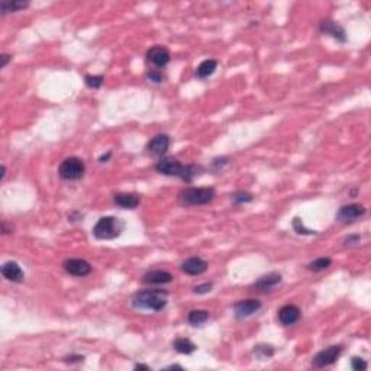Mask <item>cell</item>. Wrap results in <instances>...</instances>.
Returning a JSON list of instances; mask_svg holds the SVG:
<instances>
[{
  "label": "cell",
  "instance_id": "6da1fadb",
  "mask_svg": "<svg viewBox=\"0 0 371 371\" xmlns=\"http://www.w3.org/2000/svg\"><path fill=\"white\" fill-rule=\"evenodd\" d=\"M168 293L165 290L154 289V290H142L134 295L132 306L137 309H147L152 312H161L167 306Z\"/></svg>",
  "mask_w": 371,
  "mask_h": 371
},
{
  "label": "cell",
  "instance_id": "7a4b0ae2",
  "mask_svg": "<svg viewBox=\"0 0 371 371\" xmlns=\"http://www.w3.org/2000/svg\"><path fill=\"white\" fill-rule=\"evenodd\" d=\"M216 196L213 187H187L180 191L179 203L182 206H200L208 205Z\"/></svg>",
  "mask_w": 371,
  "mask_h": 371
},
{
  "label": "cell",
  "instance_id": "3957f363",
  "mask_svg": "<svg viewBox=\"0 0 371 371\" xmlns=\"http://www.w3.org/2000/svg\"><path fill=\"white\" fill-rule=\"evenodd\" d=\"M125 229L123 221L117 219L115 216H105L97 221V223L93 228V235L97 239L108 241V239H115Z\"/></svg>",
  "mask_w": 371,
  "mask_h": 371
},
{
  "label": "cell",
  "instance_id": "277c9868",
  "mask_svg": "<svg viewBox=\"0 0 371 371\" xmlns=\"http://www.w3.org/2000/svg\"><path fill=\"white\" fill-rule=\"evenodd\" d=\"M84 173H86V165H84V161L78 157H69L58 167L60 177L69 182L80 180L84 176Z\"/></svg>",
  "mask_w": 371,
  "mask_h": 371
},
{
  "label": "cell",
  "instance_id": "5b68a950",
  "mask_svg": "<svg viewBox=\"0 0 371 371\" xmlns=\"http://www.w3.org/2000/svg\"><path fill=\"white\" fill-rule=\"evenodd\" d=\"M155 170L160 174H164V176L180 177L182 180H185L187 165H183L182 162L179 161L177 158H174V157H164V158H161L160 161L157 162Z\"/></svg>",
  "mask_w": 371,
  "mask_h": 371
},
{
  "label": "cell",
  "instance_id": "8992f818",
  "mask_svg": "<svg viewBox=\"0 0 371 371\" xmlns=\"http://www.w3.org/2000/svg\"><path fill=\"white\" fill-rule=\"evenodd\" d=\"M342 352V347L341 345H331V347L325 348L322 351H319L315 358H313V366L318 367V369H322V367H328L331 364H334L339 355Z\"/></svg>",
  "mask_w": 371,
  "mask_h": 371
},
{
  "label": "cell",
  "instance_id": "52a82bcc",
  "mask_svg": "<svg viewBox=\"0 0 371 371\" xmlns=\"http://www.w3.org/2000/svg\"><path fill=\"white\" fill-rule=\"evenodd\" d=\"M64 270L74 277H86L92 273V265L81 258H69L63 264Z\"/></svg>",
  "mask_w": 371,
  "mask_h": 371
},
{
  "label": "cell",
  "instance_id": "ba28073f",
  "mask_svg": "<svg viewBox=\"0 0 371 371\" xmlns=\"http://www.w3.org/2000/svg\"><path fill=\"white\" fill-rule=\"evenodd\" d=\"M364 215H366V208L363 205L351 203V205H345V206L339 209V212L336 215V219L341 223H351V222L360 219Z\"/></svg>",
  "mask_w": 371,
  "mask_h": 371
},
{
  "label": "cell",
  "instance_id": "9c48e42d",
  "mask_svg": "<svg viewBox=\"0 0 371 371\" xmlns=\"http://www.w3.org/2000/svg\"><path fill=\"white\" fill-rule=\"evenodd\" d=\"M261 309V301L257 299H247V300H239L233 304V312L235 316L239 319L253 316L254 313H257Z\"/></svg>",
  "mask_w": 371,
  "mask_h": 371
},
{
  "label": "cell",
  "instance_id": "30bf717a",
  "mask_svg": "<svg viewBox=\"0 0 371 371\" xmlns=\"http://www.w3.org/2000/svg\"><path fill=\"white\" fill-rule=\"evenodd\" d=\"M147 60L148 63H151L152 66L158 67V69H162L165 67L170 60H171V55H170V51L165 48V46L157 45L152 46L148 52H147Z\"/></svg>",
  "mask_w": 371,
  "mask_h": 371
},
{
  "label": "cell",
  "instance_id": "8fae6325",
  "mask_svg": "<svg viewBox=\"0 0 371 371\" xmlns=\"http://www.w3.org/2000/svg\"><path fill=\"white\" fill-rule=\"evenodd\" d=\"M182 270L188 276H200L208 270V262L200 257H190L182 262Z\"/></svg>",
  "mask_w": 371,
  "mask_h": 371
},
{
  "label": "cell",
  "instance_id": "7c38bea8",
  "mask_svg": "<svg viewBox=\"0 0 371 371\" xmlns=\"http://www.w3.org/2000/svg\"><path fill=\"white\" fill-rule=\"evenodd\" d=\"M301 312L300 309L295 304H286L278 310V322L283 326H290L295 325L300 319Z\"/></svg>",
  "mask_w": 371,
  "mask_h": 371
},
{
  "label": "cell",
  "instance_id": "4fadbf2b",
  "mask_svg": "<svg viewBox=\"0 0 371 371\" xmlns=\"http://www.w3.org/2000/svg\"><path fill=\"white\" fill-rule=\"evenodd\" d=\"M319 29H321V32H324L326 35H331L332 38L338 39L339 42H345V41H347L345 29H344L339 23L326 19V21H322V22H321Z\"/></svg>",
  "mask_w": 371,
  "mask_h": 371
},
{
  "label": "cell",
  "instance_id": "5bb4252c",
  "mask_svg": "<svg viewBox=\"0 0 371 371\" xmlns=\"http://www.w3.org/2000/svg\"><path fill=\"white\" fill-rule=\"evenodd\" d=\"M170 148V137L165 134H158L147 145V149L152 154V155H164Z\"/></svg>",
  "mask_w": 371,
  "mask_h": 371
},
{
  "label": "cell",
  "instance_id": "9a60e30c",
  "mask_svg": "<svg viewBox=\"0 0 371 371\" xmlns=\"http://www.w3.org/2000/svg\"><path fill=\"white\" fill-rule=\"evenodd\" d=\"M280 283H281V276L278 273H270L267 276L258 278L254 283V289L261 293H267V292L274 290Z\"/></svg>",
  "mask_w": 371,
  "mask_h": 371
},
{
  "label": "cell",
  "instance_id": "2e32d148",
  "mask_svg": "<svg viewBox=\"0 0 371 371\" xmlns=\"http://www.w3.org/2000/svg\"><path fill=\"white\" fill-rule=\"evenodd\" d=\"M1 274L3 277L12 283H22L25 274H23L22 268L18 262L15 261H7L1 265Z\"/></svg>",
  "mask_w": 371,
  "mask_h": 371
},
{
  "label": "cell",
  "instance_id": "e0dca14e",
  "mask_svg": "<svg viewBox=\"0 0 371 371\" xmlns=\"http://www.w3.org/2000/svg\"><path fill=\"white\" fill-rule=\"evenodd\" d=\"M173 281V276L168 271L164 270H152L144 274L142 283L144 284H154V286H160V284H167Z\"/></svg>",
  "mask_w": 371,
  "mask_h": 371
},
{
  "label": "cell",
  "instance_id": "ac0fdd59",
  "mask_svg": "<svg viewBox=\"0 0 371 371\" xmlns=\"http://www.w3.org/2000/svg\"><path fill=\"white\" fill-rule=\"evenodd\" d=\"M113 200L119 208L123 209H137L141 203L139 196L135 193H117Z\"/></svg>",
  "mask_w": 371,
  "mask_h": 371
},
{
  "label": "cell",
  "instance_id": "d6986e66",
  "mask_svg": "<svg viewBox=\"0 0 371 371\" xmlns=\"http://www.w3.org/2000/svg\"><path fill=\"white\" fill-rule=\"evenodd\" d=\"M29 6V1H23V0H1L0 1V12L1 15L10 13V12H18L22 10L25 7Z\"/></svg>",
  "mask_w": 371,
  "mask_h": 371
},
{
  "label": "cell",
  "instance_id": "ffe728a7",
  "mask_svg": "<svg viewBox=\"0 0 371 371\" xmlns=\"http://www.w3.org/2000/svg\"><path fill=\"white\" fill-rule=\"evenodd\" d=\"M173 348H174L177 352H180V354H186V355H188V354L194 352L197 347H196V344H194V342H191L188 338H177V339L173 342Z\"/></svg>",
  "mask_w": 371,
  "mask_h": 371
},
{
  "label": "cell",
  "instance_id": "44dd1931",
  "mask_svg": "<svg viewBox=\"0 0 371 371\" xmlns=\"http://www.w3.org/2000/svg\"><path fill=\"white\" fill-rule=\"evenodd\" d=\"M216 67H218L216 60H205L203 63H200V66L196 70V75L199 78H206V77L212 75L215 73Z\"/></svg>",
  "mask_w": 371,
  "mask_h": 371
},
{
  "label": "cell",
  "instance_id": "7402d4cb",
  "mask_svg": "<svg viewBox=\"0 0 371 371\" xmlns=\"http://www.w3.org/2000/svg\"><path fill=\"white\" fill-rule=\"evenodd\" d=\"M209 319L208 310H202V309H196V310H190L187 315V321L188 324L193 326H199V325L205 324Z\"/></svg>",
  "mask_w": 371,
  "mask_h": 371
},
{
  "label": "cell",
  "instance_id": "603a6c76",
  "mask_svg": "<svg viewBox=\"0 0 371 371\" xmlns=\"http://www.w3.org/2000/svg\"><path fill=\"white\" fill-rule=\"evenodd\" d=\"M332 264V260L328 258V257H321V258H316L313 260L312 262L307 264V268L310 271H315V273H319V271H324L326 268H329Z\"/></svg>",
  "mask_w": 371,
  "mask_h": 371
},
{
  "label": "cell",
  "instance_id": "cb8c5ba5",
  "mask_svg": "<svg viewBox=\"0 0 371 371\" xmlns=\"http://www.w3.org/2000/svg\"><path fill=\"white\" fill-rule=\"evenodd\" d=\"M254 355L258 360H267L274 355V348L267 344H260L254 347Z\"/></svg>",
  "mask_w": 371,
  "mask_h": 371
},
{
  "label": "cell",
  "instance_id": "d4e9b609",
  "mask_svg": "<svg viewBox=\"0 0 371 371\" xmlns=\"http://www.w3.org/2000/svg\"><path fill=\"white\" fill-rule=\"evenodd\" d=\"M103 80H105L103 75H92V74H89V75L84 77V81H86L87 87H90V89H99V87H102Z\"/></svg>",
  "mask_w": 371,
  "mask_h": 371
},
{
  "label": "cell",
  "instance_id": "484cf974",
  "mask_svg": "<svg viewBox=\"0 0 371 371\" xmlns=\"http://www.w3.org/2000/svg\"><path fill=\"white\" fill-rule=\"evenodd\" d=\"M293 229L297 232L299 235H315V233H318L316 231L307 229V228L303 225V221H301L300 218H295V219H293Z\"/></svg>",
  "mask_w": 371,
  "mask_h": 371
},
{
  "label": "cell",
  "instance_id": "4316f807",
  "mask_svg": "<svg viewBox=\"0 0 371 371\" xmlns=\"http://www.w3.org/2000/svg\"><path fill=\"white\" fill-rule=\"evenodd\" d=\"M233 203H250L253 202V194L247 193V191H238L232 196Z\"/></svg>",
  "mask_w": 371,
  "mask_h": 371
},
{
  "label": "cell",
  "instance_id": "83f0119b",
  "mask_svg": "<svg viewBox=\"0 0 371 371\" xmlns=\"http://www.w3.org/2000/svg\"><path fill=\"white\" fill-rule=\"evenodd\" d=\"M351 367L354 371H364L367 370L369 364L366 363V360L360 358V357H352L351 360Z\"/></svg>",
  "mask_w": 371,
  "mask_h": 371
},
{
  "label": "cell",
  "instance_id": "f1b7e54d",
  "mask_svg": "<svg viewBox=\"0 0 371 371\" xmlns=\"http://www.w3.org/2000/svg\"><path fill=\"white\" fill-rule=\"evenodd\" d=\"M147 77H148V80H151V81H154V83H162V80H164V75H162L158 70H151V71H148Z\"/></svg>",
  "mask_w": 371,
  "mask_h": 371
},
{
  "label": "cell",
  "instance_id": "f546056e",
  "mask_svg": "<svg viewBox=\"0 0 371 371\" xmlns=\"http://www.w3.org/2000/svg\"><path fill=\"white\" fill-rule=\"evenodd\" d=\"M212 287H213V284H212V283H205V284H199V286H196L193 290H194V293H197V295H205V293H209V292L212 290Z\"/></svg>",
  "mask_w": 371,
  "mask_h": 371
},
{
  "label": "cell",
  "instance_id": "4dcf8cb0",
  "mask_svg": "<svg viewBox=\"0 0 371 371\" xmlns=\"http://www.w3.org/2000/svg\"><path fill=\"white\" fill-rule=\"evenodd\" d=\"M228 161H229V160H228L226 157H222V158H215L212 164H213V167H218V170H219V167L222 168L223 165H226V164H228Z\"/></svg>",
  "mask_w": 371,
  "mask_h": 371
},
{
  "label": "cell",
  "instance_id": "1f68e13d",
  "mask_svg": "<svg viewBox=\"0 0 371 371\" xmlns=\"http://www.w3.org/2000/svg\"><path fill=\"white\" fill-rule=\"evenodd\" d=\"M66 363H83L84 357L83 355H70L67 358H64Z\"/></svg>",
  "mask_w": 371,
  "mask_h": 371
},
{
  "label": "cell",
  "instance_id": "d6a6232c",
  "mask_svg": "<svg viewBox=\"0 0 371 371\" xmlns=\"http://www.w3.org/2000/svg\"><path fill=\"white\" fill-rule=\"evenodd\" d=\"M360 241V235H349L348 238H345V245H352V244H358Z\"/></svg>",
  "mask_w": 371,
  "mask_h": 371
},
{
  "label": "cell",
  "instance_id": "836d02e7",
  "mask_svg": "<svg viewBox=\"0 0 371 371\" xmlns=\"http://www.w3.org/2000/svg\"><path fill=\"white\" fill-rule=\"evenodd\" d=\"M10 55L9 54H1V57H0V60H1V63H0V69H4L6 66H7V63L10 61Z\"/></svg>",
  "mask_w": 371,
  "mask_h": 371
},
{
  "label": "cell",
  "instance_id": "e575fe53",
  "mask_svg": "<svg viewBox=\"0 0 371 371\" xmlns=\"http://www.w3.org/2000/svg\"><path fill=\"white\" fill-rule=\"evenodd\" d=\"M134 369H135V370H147V371L149 370V367H148V366H145V364H137Z\"/></svg>",
  "mask_w": 371,
  "mask_h": 371
},
{
  "label": "cell",
  "instance_id": "d590c367",
  "mask_svg": "<svg viewBox=\"0 0 371 371\" xmlns=\"http://www.w3.org/2000/svg\"><path fill=\"white\" fill-rule=\"evenodd\" d=\"M111 155H112V152H111V151H109V152H108V154H106V155H102V157H100V158H99V162L108 161V160H109V157H111Z\"/></svg>",
  "mask_w": 371,
  "mask_h": 371
},
{
  "label": "cell",
  "instance_id": "8d00e7d4",
  "mask_svg": "<svg viewBox=\"0 0 371 371\" xmlns=\"http://www.w3.org/2000/svg\"><path fill=\"white\" fill-rule=\"evenodd\" d=\"M167 370H183L182 366H177V364H173V366H168Z\"/></svg>",
  "mask_w": 371,
  "mask_h": 371
},
{
  "label": "cell",
  "instance_id": "74e56055",
  "mask_svg": "<svg viewBox=\"0 0 371 371\" xmlns=\"http://www.w3.org/2000/svg\"><path fill=\"white\" fill-rule=\"evenodd\" d=\"M6 177V167L4 165H1V180Z\"/></svg>",
  "mask_w": 371,
  "mask_h": 371
}]
</instances>
